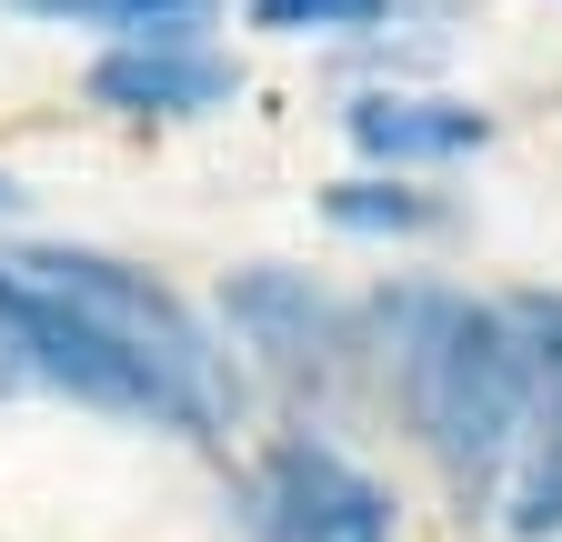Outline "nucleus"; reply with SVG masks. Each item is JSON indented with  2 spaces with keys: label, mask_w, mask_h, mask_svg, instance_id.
<instances>
[{
  "label": "nucleus",
  "mask_w": 562,
  "mask_h": 542,
  "mask_svg": "<svg viewBox=\"0 0 562 542\" xmlns=\"http://www.w3.org/2000/svg\"><path fill=\"white\" fill-rule=\"evenodd\" d=\"M0 271H21L31 292H50L70 321H91L101 342H121L140 372H161L211 432L232 422V402H241L232 352L201 331V312H191L171 282H151V271H131V261H111V251H70V241H41V251H21V261H0Z\"/></svg>",
  "instance_id": "2"
},
{
  "label": "nucleus",
  "mask_w": 562,
  "mask_h": 542,
  "mask_svg": "<svg viewBox=\"0 0 562 542\" xmlns=\"http://www.w3.org/2000/svg\"><path fill=\"white\" fill-rule=\"evenodd\" d=\"M241 91V71L201 41H121L91 60V101L121 121H201Z\"/></svg>",
  "instance_id": "6"
},
{
  "label": "nucleus",
  "mask_w": 562,
  "mask_h": 542,
  "mask_svg": "<svg viewBox=\"0 0 562 542\" xmlns=\"http://www.w3.org/2000/svg\"><path fill=\"white\" fill-rule=\"evenodd\" d=\"M251 532L261 542H402L392 493L351 452H331L312 432L261 452V472H251Z\"/></svg>",
  "instance_id": "5"
},
{
  "label": "nucleus",
  "mask_w": 562,
  "mask_h": 542,
  "mask_svg": "<svg viewBox=\"0 0 562 542\" xmlns=\"http://www.w3.org/2000/svg\"><path fill=\"white\" fill-rule=\"evenodd\" d=\"M392 0H251V31H281V41H341V31H382Z\"/></svg>",
  "instance_id": "11"
},
{
  "label": "nucleus",
  "mask_w": 562,
  "mask_h": 542,
  "mask_svg": "<svg viewBox=\"0 0 562 542\" xmlns=\"http://www.w3.org/2000/svg\"><path fill=\"white\" fill-rule=\"evenodd\" d=\"M0 342H11V362H21V372L60 382L70 402H91V413H131V422H161V432L211 442V422L191 413V402H181L161 372H140L121 342H101L91 321H70L50 292H31V282H21V271H0Z\"/></svg>",
  "instance_id": "4"
},
{
  "label": "nucleus",
  "mask_w": 562,
  "mask_h": 542,
  "mask_svg": "<svg viewBox=\"0 0 562 542\" xmlns=\"http://www.w3.org/2000/svg\"><path fill=\"white\" fill-rule=\"evenodd\" d=\"M372 352L392 372L402 422L422 432L462 493H492L503 462L532 432V372L503 302H472V292H432V282H392L372 302Z\"/></svg>",
  "instance_id": "1"
},
{
  "label": "nucleus",
  "mask_w": 562,
  "mask_h": 542,
  "mask_svg": "<svg viewBox=\"0 0 562 542\" xmlns=\"http://www.w3.org/2000/svg\"><path fill=\"white\" fill-rule=\"evenodd\" d=\"M222 312L232 331L251 342V362L281 382V392H312V402H341L351 382H362V312H351L341 292H322L312 271H281V261H251L222 282Z\"/></svg>",
  "instance_id": "3"
},
{
  "label": "nucleus",
  "mask_w": 562,
  "mask_h": 542,
  "mask_svg": "<svg viewBox=\"0 0 562 542\" xmlns=\"http://www.w3.org/2000/svg\"><path fill=\"white\" fill-rule=\"evenodd\" d=\"M503 321H513V342H522L532 402H552V392H562V292H513Z\"/></svg>",
  "instance_id": "12"
},
{
  "label": "nucleus",
  "mask_w": 562,
  "mask_h": 542,
  "mask_svg": "<svg viewBox=\"0 0 562 542\" xmlns=\"http://www.w3.org/2000/svg\"><path fill=\"white\" fill-rule=\"evenodd\" d=\"M513 532L542 542L562 532V392L532 402V432H522V483H513Z\"/></svg>",
  "instance_id": "10"
},
{
  "label": "nucleus",
  "mask_w": 562,
  "mask_h": 542,
  "mask_svg": "<svg viewBox=\"0 0 562 542\" xmlns=\"http://www.w3.org/2000/svg\"><path fill=\"white\" fill-rule=\"evenodd\" d=\"M341 131H351V151H362V161H382V171L402 181V171H422V161L482 151V142H492V111H472V101H452V91H362V101L341 111Z\"/></svg>",
  "instance_id": "7"
},
{
  "label": "nucleus",
  "mask_w": 562,
  "mask_h": 542,
  "mask_svg": "<svg viewBox=\"0 0 562 542\" xmlns=\"http://www.w3.org/2000/svg\"><path fill=\"white\" fill-rule=\"evenodd\" d=\"M11 382H21V362H11V342H0V392H11Z\"/></svg>",
  "instance_id": "13"
},
{
  "label": "nucleus",
  "mask_w": 562,
  "mask_h": 542,
  "mask_svg": "<svg viewBox=\"0 0 562 542\" xmlns=\"http://www.w3.org/2000/svg\"><path fill=\"white\" fill-rule=\"evenodd\" d=\"M21 21H60V31H121V41H191L222 0H11Z\"/></svg>",
  "instance_id": "8"
},
{
  "label": "nucleus",
  "mask_w": 562,
  "mask_h": 542,
  "mask_svg": "<svg viewBox=\"0 0 562 542\" xmlns=\"http://www.w3.org/2000/svg\"><path fill=\"white\" fill-rule=\"evenodd\" d=\"M11 201H21V191H11V181H0V212H11Z\"/></svg>",
  "instance_id": "14"
},
{
  "label": "nucleus",
  "mask_w": 562,
  "mask_h": 542,
  "mask_svg": "<svg viewBox=\"0 0 562 542\" xmlns=\"http://www.w3.org/2000/svg\"><path fill=\"white\" fill-rule=\"evenodd\" d=\"M322 222H331V232H372V241L392 232V241H402V232H442L452 201H442V191H412V181H392V171H372V181H331V191H322Z\"/></svg>",
  "instance_id": "9"
}]
</instances>
